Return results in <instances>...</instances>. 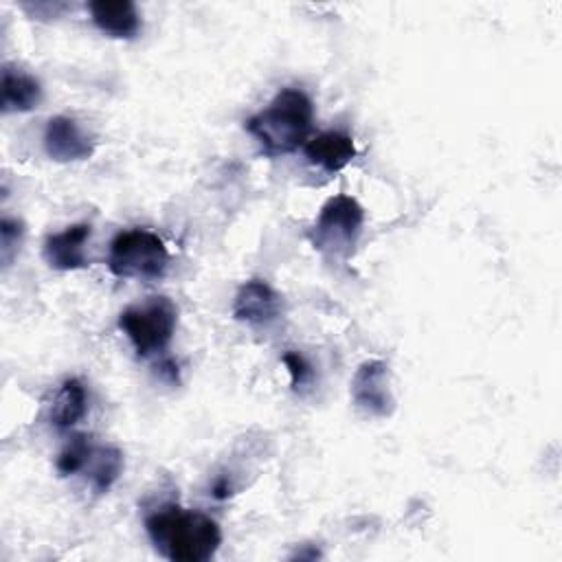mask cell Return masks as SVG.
Wrapping results in <instances>:
<instances>
[{"instance_id": "16", "label": "cell", "mask_w": 562, "mask_h": 562, "mask_svg": "<svg viewBox=\"0 0 562 562\" xmlns=\"http://www.w3.org/2000/svg\"><path fill=\"white\" fill-rule=\"evenodd\" d=\"M281 362L285 364V369L290 373V382H292L294 391H303L312 382L314 371H312L310 362L299 351H285Z\"/></svg>"}, {"instance_id": "4", "label": "cell", "mask_w": 562, "mask_h": 562, "mask_svg": "<svg viewBox=\"0 0 562 562\" xmlns=\"http://www.w3.org/2000/svg\"><path fill=\"white\" fill-rule=\"evenodd\" d=\"M178 307L167 296H149L130 305L119 316V327L132 342L138 358L160 356L176 331Z\"/></svg>"}, {"instance_id": "9", "label": "cell", "mask_w": 562, "mask_h": 562, "mask_svg": "<svg viewBox=\"0 0 562 562\" xmlns=\"http://www.w3.org/2000/svg\"><path fill=\"white\" fill-rule=\"evenodd\" d=\"M281 296L261 279L239 285L233 299V316L252 327H268L281 316Z\"/></svg>"}, {"instance_id": "8", "label": "cell", "mask_w": 562, "mask_h": 562, "mask_svg": "<svg viewBox=\"0 0 562 562\" xmlns=\"http://www.w3.org/2000/svg\"><path fill=\"white\" fill-rule=\"evenodd\" d=\"M44 149L57 162H77L94 154V138L72 116H53L44 127Z\"/></svg>"}, {"instance_id": "6", "label": "cell", "mask_w": 562, "mask_h": 562, "mask_svg": "<svg viewBox=\"0 0 562 562\" xmlns=\"http://www.w3.org/2000/svg\"><path fill=\"white\" fill-rule=\"evenodd\" d=\"M64 476L83 474L97 494L108 492L123 472V454L114 446L92 443L86 435H75L57 457Z\"/></svg>"}, {"instance_id": "15", "label": "cell", "mask_w": 562, "mask_h": 562, "mask_svg": "<svg viewBox=\"0 0 562 562\" xmlns=\"http://www.w3.org/2000/svg\"><path fill=\"white\" fill-rule=\"evenodd\" d=\"M22 235H24L22 222H18L13 217H2V222H0V257H2L4 266H9L15 257V252L20 250Z\"/></svg>"}, {"instance_id": "2", "label": "cell", "mask_w": 562, "mask_h": 562, "mask_svg": "<svg viewBox=\"0 0 562 562\" xmlns=\"http://www.w3.org/2000/svg\"><path fill=\"white\" fill-rule=\"evenodd\" d=\"M312 121L314 108L310 97L299 88H283L261 112L246 121V130L266 156H283L305 145Z\"/></svg>"}, {"instance_id": "3", "label": "cell", "mask_w": 562, "mask_h": 562, "mask_svg": "<svg viewBox=\"0 0 562 562\" xmlns=\"http://www.w3.org/2000/svg\"><path fill=\"white\" fill-rule=\"evenodd\" d=\"M362 224L364 209L356 198L340 193L323 204L310 231V241L325 259L342 263L353 255L362 235Z\"/></svg>"}, {"instance_id": "10", "label": "cell", "mask_w": 562, "mask_h": 562, "mask_svg": "<svg viewBox=\"0 0 562 562\" xmlns=\"http://www.w3.org/2000/svg\"><path fill=\"white\" fill-rule=\"evenodd\" d=\"M90 239V224H72L44 241V259L55 270H79L88 266L86 241Z\"/></svg>"}, {"instance_id": "11", "label": "cell", "mask_w": 562, "mask_h": 562, "mask_svg": "<svg viewBox=\"0 0 562 562\" xmlns=\"http://www.w3.org/2000/svg\"><path fill=\"white\" fill-rule=\"evenodd\" d=\"M88 11L94 26L110 37L132 40L140 29V15L132 0H92Z\"/></svg>"}, {"instance_id": "14", "label": "cell", "mask_w": 562, "mask_h": 562, "mask_svg": "<svg viewBox=\"0 0 562 562\" xmlns=\"http://www.w3.org/2000/svg\"><path fill=\"white\" fill-rule=\"evenodd\" d=\"M88 411L86 386L77 378L61 382L50 404V424L57 430H70Z\"/></svg>"}, {"instance_id": "7", "label": "cell", "mask_w": 562, "mask_h": 562, "mask_svg": "<svg viewBox=\"0 0 562 562\" xmlns=\"http://www.w3.org/2000/svg\"><path fill=\"white\" fill-rule=\"evenodd\" d=\"M353 404L371 417H389L395 400L389 384V364L384 360H364L351 378Z\"/></svg>"}, {"instance_id": "5", "label": "cell", "mask_w": 562, "mask_h": 562, "mask_svg": "<svg viewBox=\"0 0 562 562\" xmlns=\"http://www.w3.org/2000/svg\"><path fill=\"white\" fill-rule=\"evenodd\" d=\"M108 266L114 277L156 281L167 272L169 250L165 241L145 228L121 231L110 241Z\"/></svg>"}, {"instance_id": "1", "label": "cell", "mask_w": 562, "mask_h": 562, "mask_svg": "<svg viewBox=\"0 0 562 562\" xmlns=\"http://www.w3.org/2000/svg\"><path fill=\"white\" fill-rule=\"evenodd\" d=\"M154 549L173 562H206L222 544L220 525L195 509L165 505L145 518Z\"/></svg>"}, {"instance_id": "12", "label": "cell", "mask_w": 562, "mask_h": 562, "mask_svg": "<svg viewBox=\"0 0 562 562\" xmlns=\"http://www.w3.org/2000/svg\"><path fill=\"white\" fill-rule=\"evenodd\" d=\"M303 151L312 165L329 173L340 171L356 158L353 138L345 132H321L305 140Z\"/></svg>"}, {"instance_id": "13", "label": "cell", "mask_w": 562, "mask_h": 562, "mask_svg": "<svg viewBox=\"0 0 562 562\" xmlns=\"http://www.w3.org/2000/svg\"><path fill=\"white\" fill-rule=\"evenodd\" d=\"M42 101V86L35 77L4 66L2 70V114L29 112Z\"/></svg>"}]
</instances>
